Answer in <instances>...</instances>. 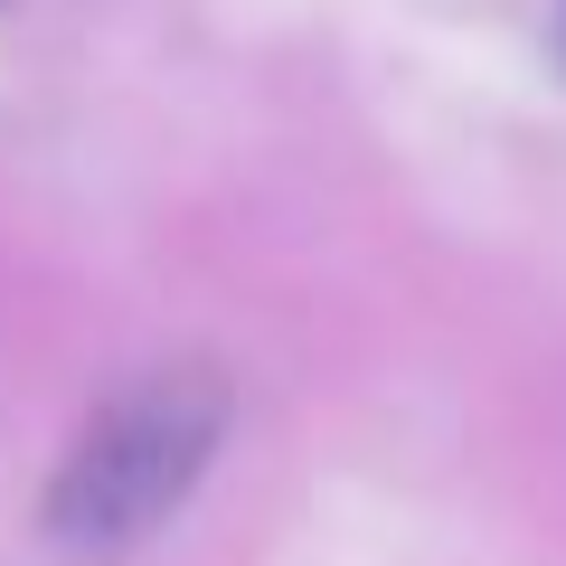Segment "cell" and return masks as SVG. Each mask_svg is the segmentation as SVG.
Listing matches in <instances>:
<instances>
[{
    "label": "cell",
    "instance_id": "cell-1",
    "mask_svg": "<svg viewBox=\"0 0 566 566\" xmlns=\"http://www.w3.org/2000/svg\"><path fill=\"white\" fill-rule=\"evenodd\" d=\"M227 434V378L199 359L142 368L133 387L95 406V424L76 434L57 491H48V538L76 566H104L123 547H142L170 510L199 491L208 453Z\"/></svg>",
    "mask_w": 566,
    "mask_h": 566
}]
</instances>
